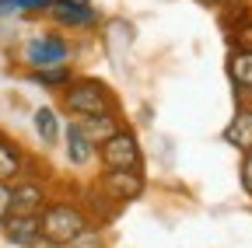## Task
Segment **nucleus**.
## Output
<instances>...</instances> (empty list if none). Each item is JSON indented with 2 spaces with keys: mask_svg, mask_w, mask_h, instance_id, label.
<instances>
[{
  "mask_svg": "<svg viewBox=\"0 0 252 248\" xmlns=\"http://www.w3.org/2000/svg\"><path fill=\"white\" fill-rule=\"evenodd\" d=\"M63 126H67V122H63L60 109H53V105H39L32 112V130L42 140V147H56L63 140Z\"/></svg>",
  "mask_w": 252,
  "mask_h": 248,
  "instance_id": "obj_11",
  "label": "nucleus"
},
{
  "mask_svg": "<svg viewBox=\"0 0 252 248\" xmlns=\"http://www.w3.org/2000/svg\"><path fill=\"white\" fill-rule=\"evenodd\" d=\"M11 206H14V193H11V182H0V220L11 213Z\"/></svg>",
  "mask_w": 252,
  "mask_h": 248,
  "instance_id": "obj_19",
  "label": "nucleus"
},
{
  "mask_svg": "<svg viewBox=\"0 0 252 248\" xmlns=\"http://www.w3.org/2000/svg\"><path fill=\"white\" fill-rule=\"evenodd\" d=\"M28 171H35L28 150L18 140H11V137L0 133V182H14V178H21Z\"/></svg>",
  "mask_w": 252,
  "mask_h": 248,
  "instance_id": "obj_10",
  "label": "nucleus"
},
{
  "mask_svg": "<svg viewBox=\"0 0 252 248\" xmlns=\"http://www.w3.org/2000/svg\"><path fill=\"white\" fill-rule=\"evenodd\" d=\"M224 74L235 95H252V49H231L224 59Z\"/></svg>",
  "mask_w": 252,
  "mask_h": 248,
  "instance_id": "obj_13",
  "label": "nucleus"
},
{
  "mask_svg": "<svg viewBox=\"0 0 252 248\" xmlns=\"http://www.w3.org/2000/svg\"><path fill=\"white\" fill-rule=\"evenodd\" d=\"M67 248H105V238H102V231L98 227H88L81 238H74Z\"/></svg>",
  "mask_w": 252,
  "mask_h": 248,
  "instance_id": "obj_16",
  "label": "nucleus"
},
{
  "mask_svg": "<svg viewBox=\"0 0 252 248\" xmlns=\"http://www.w3.org/2000/svg\"><path fill=\"white\" fill-rule=\"evenodd\" d=\"M53 0H18V11L21 14H46Z\"/></svg>",
  "mask_w": 252,
  "mask_h": 248,
  "instance_id": "obj_18",
  "label": "nucleus"
},
{
  "mask_svg": "<svg viewBox=\"0 0 252 248\" xmlns=\"http://www.w3.org/2000/svg\"><path fill=\"white\" fill-rule=\"evenodd\" d=\"M224 143L228 147H235V150H252V105H242L235 115H231V122L224 126Z\"/></svg>",
  "mask_w": 252,
  "mask_h": 248,
  "instance_id": "obj_14",
  "label": "nucleus"
},
{
  "mask_svg": "<svg viewBox=\"0 0 252 248\" xmlns=\"http://www.w3.org/2000/svg\"><path fill=\"white\" fill-rule=\"evenodd\" d=\"M77 74H74V67L70 63H63V67H42V70H28V81L32 84H39V87H46V91H60L67 87L70 81H74Z\"/></svg>",
  "mask_w": 252,
  "mask_h": 248,
  "instance_id": "obj_15",
  "label": "nucleus"
},
{
  "mask_svg": "<svg viewBox=\"0 0 252 248\" xmlns=\"http://www.w3.org/2000/svg\"><path fill=\"white\" fill-rule=\"evenodd\" d=\"M0 238H4L11 248H28L32 241L42 238V224H39V213H7L0 220Z\"/></svg>",
  "mask_w": 252,
  "mask_h": 248,
  "instance_id": "obj_8",
  "label": "nucleus"
},
{
  "mask_svg": "<svg viewBox=\"0 0 252 248\" xmlns=\"http://www.w3.org/2000/svg\"><path fill=\"white\" fill-rule=\"evenodd\" d=\"M94 185H98V193L105 199H112L116 206H126V203H137L147 189V178L144 171H98V178H94Z\"/></svg>",
  "mask_w": 252,
  "mask_h": 248,
  "instance_id": "obj_5",
  "label": "nucleus"
},
{
  "mask_svg": "<svg viewBox=\"0 0 252 248\" xmlns=\"http://www.w3.org/2000/svg\"><path fill=\"white\" fill-rule=\"evenodd\" d=\"M63 150H67V161L74 168H88V165H98V147H94L74 119H67L63 126Z\"/></svg>",
  "mask_w": 252,
  "mask_h": 248,
  "instance_id": "obj_9",
  "label": "nucleus"
},
{
  "mask_svg": "<svg viewBox=\"0 0 252 248\" xmlns=\"http://www.w3.org/2000/svg\"><path fill=\"white\" fill-rule=\"evenodd\" d=\"M77 126H81V133L94 143V147H102L109 137H116L126 122L119 119V112H102V115H84V119H74Z\"/></svg>",
  "mask_w": 252,
  "mask_h": 248,
  "instance_id": "obj_12",
  "label": "nucleus"
},
{
  "mask_svg": "<svg viewBox=\"0 0 252 248\" xmlns=\"http://www.w3.org/2000/svg\"><path fill=\"white\" fill-rule=\"evenodd\" d=\"M238 182H242V189L252 196V150L242 154V165H238Z\"/></svg>",
  "mask_w": 252,
  "mask_h": 248,
  "instance_id": "obj_17",
  "label": "nucleus"
},
{
  "mask_svg": "<svg viewBox=\"0 0 252 248\" xmlns=\"http://www.w3.org/2000/svg\"><path fill=\"white\" fill-rule=\"evenodd\" d=\"M39 224H42V238H49V241H56L63 248H67L74 238H81L88 227H94L88 220L84 206L74 196H60V199L49 196V203L39 210Z\"/></svg>",
  "mask_w": 252,
  "mask_h": 248,
  "instance_id": "obj_2",
  "label": "nucleus"
},
{
  "mask_svg": "<svg viewBox=\"0 0 252 248\" xmlns=\"http://www.w3.org/2000/svg\"><path fill=\"white\" fill-rule=\"evenodd\" d=\"M46 14L60 28H67V32H88V28L98 25V11H94L88 0H53Z\"/></svg>",
  "mask_w": 252,
  "mask_h": 248,
  "instance_id": "obj_7",
  "label": "nucleus"
},
{
  "mask_svg": "<svg viewBox=\"0 0 252 248\" xmlns=\"http://www.w3.org/2000/svg\"><path fill=\"white\" fill-rule=\"evenodd\" d=\"M60 112L67 115V119L119 112V98H116V91H112L102 77H84V74H77L67 87L60 91Z\"/></svg>",
  "mask_w": 252,
  "mask_h": 248,
  "instance_id": "obj_1",
  "label": "nucleus"
},
{
  "mask_svg": "<svg viewBox=\"0 0 252 248\" xmlns=\"http://www.w3.org/2000/svg\"><path fill=\"white\" fill-rule=\"evenodd\" d=\"M11 193H14V213H39L49 203V182L39 171H28L21 178L11 182Z\"/></svg>",
  "mask_w": 252,
  "mask_h": 248,
  "instance_id": "obj_6",
  "label": "nucleus"
},
{
  "mask_svg": "<svg viewBox=\"0 0 252 248\" xmlns=\"http://www.w3.org/2000/svg\"><path fill=\"white\" fill-rule=\"evenodd\" d=\"M18 56H21V63H25L28 70L63 67V63H70L74 46H70V39L63 35V32H39V35H32V39L21 42Z\"/></svg>",
  "mask_w": 252,
  "mask_h": 248,
  "instance_id": "obj_3",
  "label": "nucleus"
},
{
  "mask_svg": "<svg viewBox=\"0 0 252 248\" xmlns=\"http://www.w3.org/2000/svg\"><path fill=\"white\" fill-rule=\"evenodd\" d=\"M14 14H21L18 0H0V18H14Z\"/></svg>",
  "mask_w": 252,
  "mask_h": 248,
  "instance_id": "obj_20",
  "label": "nucleus"
},
{
  "mask_svg": "<svg viewBox=\"0 0 252 248\" xmlns=\"http://www.w3.org/2000/svg\"><path fill=\"white\" fill-rule=\"evenodd\" d=\"M28 248H63V245H56V241H49V238H39V241H32Z\"/></svg>",
  "mask_w": 252,
  "mask_h": 248,
  "instance_id": "obj_22",
  "label": "nucleus"
},
{
  "mask_svg": "<svg viewBox=\"0 0 252 248\" xmlns=\"http://www.w3.org/2000/svg\"><path fill=\"white\" fill-rule=\"evenodd\" d=\"M203 7H214V11H224V7H231V4H238V0H200Z\"/></svg>",
  "mask_w": 252,
  "mask_h": 248,
  "instance_id": "obj_21",
  "label": "nucleus"
},
{
  "mask_svg": "<svg viewBox=\"0 0 252 248\" xmlns=\"http://www.w3.org/2000/svg\"><path fill=\"white\" fill-rule=\"evenodd\" d=\"M98 165L105 171H144V147L130 126H123L98 147Z\"/></svg>",
  "mask_w": 252,
  "mask_h": 248,
  "instance_id": "obj_4",
  "label": "nucleus"
}]
</instances>
